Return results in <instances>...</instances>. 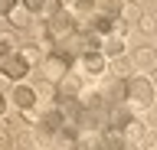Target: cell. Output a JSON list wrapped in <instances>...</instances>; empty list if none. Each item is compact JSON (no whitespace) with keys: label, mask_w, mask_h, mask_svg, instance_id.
<instances>
[{"label":"cell","mask_w":157,"mask_h":150,"mask_svg":"<svg viewBox=\"0 0 157 150\" xmlns=\"http://www.w3.org/2000/svg\"><path fill=\"white\" fill-rule=\"evenodd\" d=\"M72 62H75V59H72V52H62V49L46 52V56H43V79L52 82V85H59V82L72 72Z\"/></svg>","instance_id":"6da1fadb"},{"label":"cell","mask_w":157,"mask_h":150,"mask_svg":"<svg viewBox=\"0 0 157 150\" xmlns=\"http://www.w3.org/2000/svg\"><path fill=\"white\" fill-rule=\"evenodd\" d=\"M49 36H52V42H62V39H69V36H75L82 26H78V20H75V13L69 10V7H62V10H56L52 16H49Z\"/></svg>","instance_id":"7a4b0ae2"},{"label":"cell","mask_w":157,"mask_h":150,"mask_svg":"<svg viewBox=\"0 0 157 150\" xmlns=\"http://www.w3.org/2000/svg\"><path fill=\"white\" fill-rule=\"evenodd\" d=\"M157 98V88L154 82L144 79V75H134V79H128V104H134V108H151Z\"/></svg>","instance_id":"3957f363"},{"label":"cell","mask_w":157,"mask_h":150,"mask_svg":"<svg viewBox=\"0 0 157 150\" xmlns=\"http://www.w3.org/2000/svg\"><path fill=\"white\" fill-rule=\"evenodd\" d=\"M0 72H3L10 82H23L29 75V59L23 56V52H13V56H7V59H0Z\"/></svg>","instance_id":"277c9868"},{"label":"cell","mask_w":157,"mask_h":150,"mask_svg":"<svg viewBox=\"0 0 157 150\" xmlns=\"http://www.w3.org/2000/svg\"><path fill=\"white\" fill-rule=\"evenodd\" d=\"M101 98H105L108 108H115V104H128V79H111V82H105Z\"/></svg>","instance_id":"5b68a950"},{"label":"cell","mask_w":157,"mask_h":150,"mask_svg":"<svg viewBox=\"0 0 157 150\" xmlns=\"http://www.w3.org/2000/svg\"><path fill=\"white\" fill-rule=\"evenodd\" d=\"M131 65L141 72H154L157 69V49L154 46H137V49H131Z\"/></svg>","instance_id":"8992f818"},{"label":"cell","mask_w":157,"mask_h":150,"mask_svg":"<svg viewBox=\"0 0 157 150\" xmlns=\"http://www.w3.org/2000/svg\"><path fill=\"white\" fill-rule=\"evenodd\" d=\"M78 69H82V75H105L108 72L105 52H85V56L78 59Z\"/></svg>","instance_id":"52a82bcc"},{"label":"cell","mask_w":157,"mask_h":150,"mask_svg":"<svg viewBox=\"0 0 157 150\" xmlns=\"http://www.w3.org/2000/svg\"><path fill=\"white\" fill-rule=\"evenodd\" d=\"M13 104H17L20 111H23V108H36V104H39L36 88H33V85H23V82H17V85H13Z\"/></svg>","instance_id":"ba28073f"},{"label":"cell","mask_w":157,"mask_h":150,"mask_svg":"<svg viewBox=\"0 0 157 150\" xmlns=\"http://www.w3.org/2000/svg\"><path fill=\"white\" fill-rule=\"evenodd\" d=\"M75 39H78V52L85 56V52H101L105 36H98V33L88 26V30H78V33H75Z\"/></svg>","instance_id":"9c48e42d"},{"label":"cell","mask_w":157,"mask_h":150,"mask_svg":"<svg viewBox=\"0 0 157 150\" xmlns=\"http://www.w3.org/2000/svg\"><path fill=\"white\" fill-rule=\"evenodd\" d=\"M128 137L121 127H101V150H124Z\"/></svg>","instance_id":"30bf717a"},{"label":"cell","mask_w":157,"mask_h":150,"mask_svg":"<svg viewBox=\"0 0 157 150\" xmlns=\"http://www.w3.org/2000/svg\"><path fill=\"white\" fill-rule=\"evenodd\" d=\"M23 7H26L33 16H36V13H46V16H52V13L62 10L66 3H62V0H23Z\"/></svg>","instance_id":"8fae6325"},{"label":"cell","mask_w":157,"mask_h":150,"mask_svg":"<svg viewBox=\"0 0 157 150\" xmlns=\"http://www.w3.org/2000/svg\"><path fill=\"white\" fill-rule=\"evenodd\" d=\"M101 52H105V59H121L124 56V36H118V33H111V36H105V42H101Z\"/></svg>","instance_id":"7c38bea8"},{"label":"cell","mask_w":157,"mask_h":150,"mask_svg":"<svg viewBox=\"0 0 157 150\" xmlns=\"http://www.w3.org/2000/svg\"><path fill=\"white\" fill-rule=\"evenodd\" d=\"M131 108H128V104H115V108H108V127H121L124 130L128 124H131Z\"/></svg>","instance_id":"4fadbf2b"},{"label":"cell","mask_w":157,"mask_h":150,"mask_svg":"<svg viewBox=\"0 0 157 150\" xmlns=\"http://www.w3.org/2000/svg\"><path fill=\"white\" fill-rule=\"evenodd\" d=\"M59 95H72V98H78V95H82V75L69 72L66 79L59 82Z\"/></svg>","instance_id":"5bb4252c"},{"label":"cell","mask_w":157,"mask_h":150,"mask_svg":"<svg viewBox=\"0 0 157 150\" xmlns=\"http://www.w3.org/2000/svg\"><path fill=\"white\" fill-rule=\"evenodd\" d=\"M121 20H124L128 26L141 23V20H144V7H141V3H134V0H131V3H124V7H121Z\"/></svg>","instance_id":"9a60e30c"},{"label":"cell","mask_w":157,"mask_h":150,"mask_svg":"<svg viewBox=\"0 0 157 150\" xmlns=\"http://www.w3.org/2000/svg\"><path fill=\"white\" fill-rule=\"evenodd\" d=\"M7 20H10V26H13V30H26L29 23H33V13H29L26 7L20 3V7H17V10H13V13H10Z\"/></svg>","instance_id":"2e32d148"},{"label":"cell","mask_w":157,"mask_h":150,"mask_svg":"<svg viewBox=\"0 0 157 150\" xmlns=\"http://www.w3.org/2000/svg\"><path fill=\"white\" fill-rule=\"evenodd\" d=\"M121 7H124V0H98V13L108 20H121Z\"/></svg>","instance_id":"e0dca14e"},{"label":"cell","mask_w":157,"mask_h":150,"mask_svg":"<svg viewBox=\"0 0 157 150\" xmlns=\"http://www.w3.org/2000/svg\"><path fill=\"white\" fill-rule=\"evenodd\" d=\"M115 23L118 20H108V16L95 13V16H92V30H95L98 36H111V33H115Z\"/></svg>","instance_id":"ac0fdd59"},{"label":"cell","mask_w":157,"mask_h":150,"mask_svg":"<svg viewBox=\"0 0 157 150\" xmlns=\"http://www.w3.org/2000/svg\"><path fill=\"white\" fill-rule=\"evenodd\" d=\"M17 52V36L13 33H0V59H7Z\"/></svg>","instance_id":"d6986e66"},{"label":"cell","mask_w":157,"mask_h":150,"mask_svg":"<svg viewBox=\"0 0 157 150\" xmlns=\"http://www.w3.org/2000/svg\"><path fill=\"white\" fill-rule=\"evenodd\" d=\"M20 118L26 121V124H39V121H43V108H39V104H36V108H23Z\"/></svg>","instance_id":"ffe728a7"},{"label":"cell","mask_w":157,"mask_h":150,"mask_svg":"<svg viewBox=\"0 0 157 150\" xmlns=\"http://www.w3.org/2000/svg\"><path fill=\"white\" fill-rule=\"evenodd\" d=\"M124 137L128 140H141L144 137V124H141V121H131V124L124 127Z\"/></svg>","instance_id":"44dd1931"},{"label":"cell","mask_w":157,"mask_h":150,"mask_svg":"<svg viewBox=\"0 0 157 150\" xmlns=\"http://www.w3.org/2000/svg\"><path fill=\"white\" fill-rule=\"evenodd\" d=\"M108 69L115 72V79H124V75H128V59H124V56H121V59H111Z\"/></svg>","instance_id":"7402d4cb"},{"label":"cell","mask_w":157,"mask_h":150,"mask_svg":"<svg viewBox=\"0 0 157 150\" xmlns=\"http://www.w3.org/2000/svg\"><path fill=\"white\" fill-rule=\"evenodd\" d=\"M137 30H141V33H147V36H151V33H157V20H154V16H147V13H144V20L137 23Z\"/></svg>","instance_id":"603a6c76"},{"label":"cell","mask_w":157,"mask_h":150,"mask_svg":"<svg viewBox=\"0 0 157 150\" xmlns=\"http://www.w3.org/2000/svg\"><path fill=\"white\" fill-rule=\"evenodd\" d=\"M17 7H20V0H0V16H10Z\"/></svg>","instance_id":"cb8c5ba5"},{"label":"cell","mask_w":157,"mask_h":150,"mask_svg":"<svg viewBox=\"0 0 157 150\" xmlns=\"http://www.w3.org/2000/svg\"><path fill=\"white\" fill-rule=\"evenodd\" d=\"M0 150H13V134L10 130H0Z\"/></svg>","instance_id":"d4e9b609"},{"label":"cell","mask_w":157,"mask_h":150,"mask_svg":"<svg viewBox=\"0 0 157 150\" xmlns=\"http://www.w3.org/2000/svg\"><path fill=\"white\" fill-rule=\"evenodd\" d=\"M147 124H151V127H157V104H151V108H147Z\"/></svg>","instance_id":"484cf974"},{"label":"cell","mask_w":157,"mask_h":150,"mask_svg":"<svg viewBox=\"0 0 157 150\" xmlns=\"http://www.w3.org/2000/svg\"><path fill=\"white\" fill-rule=\"evenodd\" d=\"M7 114V98H3V91H0V118Z\"/></svg>","instance_id":"4316f807"},{"label":"cell","mask_w":157,"mask_h":150,"mask_svg":"<svg viewBox=\"0 0 157 150\" xmlns=\"http://www.w3.org/2000/svg\"><path fill=\"white\" fill-rule=\"evenodd\" d=\"M151 82H154V88H157V69H154V72H151Z\"/></svg>","instance_id":"83f0119b"},{"label":"cell","mask_w":157,"mask_h":150,"mask_svg":"<svg viewBox=\"0 0 157 150\" xmlns=\"http://www.w3.org/2000/svg\"><path fill=\"white\" fill-rule=\"evenodd\" d=\"M124 150H141V147H134V144H128V147H124Z\"/></svg>","instance_id":"f1b7e54d"},{"label":"cell","mask_w":157,"mask_h":150,"mask_svg":"<svg viewBox=\"0 0 157 150\" xmlns=\"http://www.w3.org/2000/svg\"><path fill=\"white\" fill-rule=\"evenodd\" d=\"M154 150H157V147H154Z\"/></svg>","instance_id":"f546056e"}]
</instances>
